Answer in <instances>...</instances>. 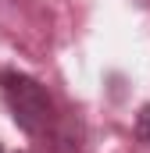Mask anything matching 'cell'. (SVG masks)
Listing matches in <instances>:
<instances>
[{
    "label": "cell",
    "instance_id": "3957f363",
    "mask_svg": "<svg viewBox=\"0 0 150 153\" xmlns=\"http://www.w3.org/2000/svg\"><path fill=\"white\" fill-rule=\"evenodd\" d=\"M0 153H4V146H0Z\"/></svg>",
    "mask_w": 150,
    "mask_h": 153
},
{
    "label": "cell",
    "instance_id": "6da1fadb",
    "mask_svg": "<svg viewBox=\"0 0 150 153\" xmlns=\"http://www.w3.org/2000/svg\"><path fill=\"white\" fill-rule=\"evenodd\" d=\"M0 93H4V103L14 117V125L25 135L46 132V125L54 121V100L39 78L14 71V68H4L0 71Z\"/></svg>",
    "mask_w": 150,
    "mask_h": 153
},
{
    "label": "cell",
    "instance_id": "7a4b0ae2",
    "mask_svg": "<svg viewBox=\"0 0 150 153\" xmlns=\"http://www.w3.org/2000/svg\"><path fill=\"white\" fill-rule=\"evenodd\" d=\"M136 139L150 146V103L140 107V114H136Z\"/></svg>",
    "mask_w": 150,
    "mask_h": 153
}]
</instances>
